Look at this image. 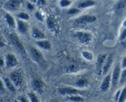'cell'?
<instances>
[{
	"instance_id": "1",
	"label": "cell",
	"mask_w": 126,
	"mask_h": 102,
	"mask_svg": "<svg viewBox=\"0 0 126 102\" xmlns=\"http://www.w3.org/2000/svg\"><path fill=\"white\" fill-rule=\"evenodd\" d=\"M30 52L33 60L35 61L37 63L39 64V65H40L42 67H44V66L45 67L46 62L45 59H44V57L42 54L41 52L39 51L36 48L32 47L30 48Z\"/></svg>"
},
{
	"instance_id": "2",
	"label": "cell",
	"mask_w": 126,
	"mask_h": 102,
	"mask_svg": "<svg viewBox=\"0 0 126 102\" xmlns=\"http://www.w3.org/2000/svg\"><path fill=\"white\" fill-rule=\"evenodd\" d=\"M23 0H7L4 4V8L9 11L18 10L22 5Z\"/></svg>"
},
{
	"instance_id": "3",
	"label": "cell",
	"mask_w": 126,
	"mask_h": 102,
	"mask_svg": "<svg viewBox=\"0 0 126 102\" xmlns=\"http://www.w3.org/2000/svg\"><path fill=\"white\" fill-rule=\"evenodd\" d=\"M121 71V67L119 65H116L114 67V70L113 71L111 76V87L113 88H116L119 85V81H120Z\"/></svg>"
},
{
	"instance_id": "4",
	"label": "cell",
	"mask_w": 126,
	"mask_h": 102,
	"mask_svg": "<svg viewBox=\"0 0 126 102\" xmlns=\"http://www.w3.org/2000/svg\"><path fill=\"white\" fill-rule=\"evenodd\" d=\"M10 39H11V42L12 44H14L15 47L17 48V49L22 52V53H25V50L24 47H23V44H22V41L20 40L18 36L14 33H12L10 34Z\"/></svg>"
},
{
	"instance_id": "5",
	"label": "cell",
	"mask_w": 126,
	"mask_h": 102,
	"mask_svg": "<svg viewBox=\"0 0 126 102\" xmlns=\"http://www.w3.org/2000/svg\"><path fill=\"white\" fill-rule=\"evenodd\" d=\"M75 37L82 44H88L91 42L92 36L89 33L84 31L78 32L75 34Z\"/></svg>"
},
{
	"instance_id": "6",
	"label": "cell",
	"mask_w": 126,
	"mask_h": 102,
	"mask_svg": "<svg viewBox=\"0 0 126 102\" xmlns=\"http://www.w3.org/2000/svg\"><path fill=\"white\" fill-rule=\"evenodd\" d=\"M107 56L108 55L107 54H101L98 57L97 63H96V69H97V72L98 74H102L103 67L104 66L105 62Z\"/></svg>"
},
{
	"instance_id": "7",
	"label": "cell",
	"mask_w": 126,
	"mask_h": 102,
	"mask_svg": "<svg viewBox=\"0 0 126 102\" xmlns=\"http://www.w3.org/2000/svg\"><path fill=\"white\" fill-rule=\"evenodd\" d=\"M10 79L16 86H20L22 83L23 78L21 73L18 71H13L10 74Z\"/></svg>"
},
{
	"instance_id": "8",
	"label": "cell",
	"mask_w": 126,
	"mask_h": 102,
	"mask_svg": "<svg viewBox=\"0 0 126 102\" xmlns=\"http://www.w3.org/2000/svg\"><path fill=\"white\" fill-rule=\"evenodd\" d=\"M97 18L94 15H86L81 16L76 20V23L78 24H86V23H92L96 20Z\"/></svg>"
},
{
	"instance_id": "9",
	"label": "cell",
	"mask_w": 126,
	"mask_h": 102,
	"mask_svg": "<svg viewBox=\"0 0 126 102\" xmlns=\"http://www.w3.org/2000/svg\"><path fill=\"white\" fill-rule=\"evenodd\" d=\"M6 65L7 68L16 67L18 65V61L15 55L12 54H8L6 57Z\"/></svg>"
},
{
	"instance_id": "10",
	"label": "cell",
	"mask_w": 126,
	"mask_h": 102,
	"mask_svg": "<svg viewBox=\"0 0 126 102\" xmlns=\"http://www.w3.org/2000/svg\"><path fill=\"white\" fill-rule=\"evenodd\" d=\"M59 93L62 95H77L79 91L75 88H72L70 87H61L58 88Z\"/></svg>"
},
{
	"instance_id": "11",
	"label": "cell",
	"mask_w": 126,
	"mask_h": 102,
	"mask_svg": "<svg viewBox=\"0 0 126 102\" xmlns=\"http://www.w3.org/2000/svg\"><path fill=\"white\" fill-rule=\"evenodd\" d=\"M111 86V77L110 75L108 74L102 81L100 88L102 91L106 92L110 89V87Z\"/></svg>"
},
{
	"instance_id": "12",
	"label": "cell",
	"mask_w": 126,
	"mask_h": 102,
	"mask_svg": "<svg viewBox=\"0 0 126 102\" xmlns=\"http://www.w3.org/2000/svg\"><path fill=\"white\" fill-rule=\"evenodd\" d=\"M33 87L37 92L42 93L44 88V84L40 79L35 78L33 81Z\"/></svg>"
},
{
	"instance_id": "13",
	"label": "cell",
	"mask_w": 126,
	"mask_h": 102,
	"mask_svg": "<svg viewBox=\"0 0 126 102\" xmlns=\"http://www.w3.org/2000/svg\"><path fill=\"white\" fill-rule=\"evenodd\" d=\"M113 61V59L112 55H108L107 59H106L105 62L104 66H103V70H102V74H106L108 73V71H109Z\"/></svg>"
},
{
	"instance_id": "14",
	"label": "cell",
	"mask_w": 126,
	"mask_h": 102,
	"mask_svg": "<svg viewBox=\"0 0 126 102\" xmlns=\"http://www.w3.org/2000/svg\"><path fill=\"white\" fill-rule=\"evenodd\" d=\"M32 36L38 40H44L45 39L46 36L41 30L38 29L37 28H33L32 29Z\"/></svg>"
},
{
	"instance_id": "15",
	"label": "cell",
	"mask_w": 126,
	"mask_h": 102,
	"mask_svg": "<svg viewBox=\"0 0 126 102\" xmlns=\"http://www.w3.org/2000/svg\"><path fill=\"white\" fill-rule=\"evenodd\" d=\"M79 69V65L76 62H70V63L66 65L65 68V71L66 72L69 73H76Z\"/></svg>"
},
{
	"instance_id": "16",
	"label": "cell",
	"mask_w": 126,
	"mask_h": 102,
	"mask_svg": "<svg viewBox=\"0 0 126 102\" xmlns=\"http://www.w3.org/2000/svg\"><path fill=\"white\" fill-rule=\"evenodd\" d=\"M4 84L6 85V87L7 89L9 90L11 92L15 93L16 92V87H15L14 84L12 82V81H11V79L9 78V77H6V78L4 79Z\"/></svg>"
},
{
	"instance_id": "17",
	"label": "cell",
	"mask_w": 126,
	"mask_h": 102,
	"mask_svg": "<svg viewBox=\"0 0 126 102\" xmlns=\"http://www.w3.org/2000/svg\"><path fill=\"white\" fill-rule=\"evenodd\" d=\"M17 27H18V31L20 33H27L28 30V25L25 22L22 20H18L17 22Z\"/></svg>"
},
{
	"instance_id": "18",
	"label": "cell",
	"mask_w": 126,
	"mask_h": 102,
	"mask_svg": "<svg viewBox=\"0 0 126 102\" xmlns=\"http://www.w3.org/2000/svg\"><path fill=\"white\" fill-rule=\"evenodd\" d=\"M36 44L39 47L42 48L45 50H49L51 47V45H50V42L46 40H40L36 42Z\"/></svg>"
},
{
	"instance_id": "19",
	"label": "cell",
	"mask_w": 126,
	"mask_h": 102,
	"mask_svg": "<svg viewBox=\"0 0 126 102\" xmlns=\"http://www.w3.org/2000/svg\"><path fill=\"white\" fill-rule=\"evenodd\" d=\"M89 82L87 81V79L86 78H84V77H81V78L78 79L77 81L75 82V84L78 87H84L86 86H87Z\"/></svg>"
},
{
	"instance_id": "20",
	"label": "cell",
	"mask_w": 126,
	"mask_h": 102,
	"mask_svg": "<svg viewBox=\"0 0 126 102\" xmlns=\"http://www.w3.org/2000/svg\"><path fill=\"white\" fill-rule=\"evenodd\" d=\"M95 4V2L92 1V0H87V1H85L80 3L78 6L80 8H86V7H89L94 6Z\"/></svg>"
},
{
	"instance_id": "21",
	"label": "cell",
	"mask_w": 126,
	"mask_h": 102,
	"mask_svg": "<svg viewBox=\"0 0 126 102\" xmlns=\"http://www.w3.org/2000/svg\"><path fill=\"white\" fill-rule=\"evenodd\" d=\"M126 6V0H121L116 4L115 6V9L117 12H121L123 11Z\"/></svg>"
},
{
	"instance_id": "22",
	"label": "cell",
	"mask_w": 126,
	"mask_h": 102,
	"mask_svg": "<svg viewBox=\"0 0 126 102\" xmlns=\"http://www.w3.org/2000/svg\"><path fill=\"white\" fill-rule=\"evenodd\" d=\"M5 18H6V22H7V24H8L10 27H13V28L15 27V26H16L15 20L14 19L13 17H12L11 15L8 14H6V15H5Z\"/></svg>"
},
{
	"instance_id": "23",
	"label": "cell",
	"mask_w": 126,
	"mask_h": 102,
	"mask_svg": "<svg viewBox=\"0 0 126 102\" xmlns=\"http://www.w3.org/2000/svg\"><path fill=\"white\" fill-rule=\"evenodd\" d=\"M69 99L71 101L74 102H81L83 100V98L79 95H69Z\"/></svg>"
},
{
	"instance_id": "24",
	"label": "cell",
	"mask_w": 126,
	"mask_h": 102,
	"mask_svg": "<svg viewBox=\"0 0 126 102\" xmlns=\"http://www.w3.org/2000/svg\"><path fill=\"white\" fill-rule=\"evenodd\" d=\"M126 82V68H124L121 72V74L120 81H119V86H122Z\"/></svg>"
},
{
	"instance_id": "25",
	"label": "cell",
	"mask_w": 126,
	"mask_h": 102,
	"mask_svg": "<svg viewBox=\"0 0 126 102\" xmlns=\"http://www.w3.org/2000/svg\"><path fill=\"white\" fill-rule=\"evenodd\" d=\"M82 55L85 59L89 60V61H91L93 59V55L91 54L90 52L89 51H83L82 52Z\"/></svg>"
},
{
	"instance_id": "26",
	"label": "cell",
	"mask_w": 126,
	"mask_h": 102,
	"mask_svg": "<svg viewBox=\"0 0 126 102\" xmlns=\"http://www.w3.org/2000/svg\"><path fill=\"white\" fill-rule=\"evenodd\" d=\"M126 100V87H124L121 92L120 97L118 102H125Z\"/></svg>"
},
{
	"instance_id": "27",
	"label": "cell",
	"mask_w": 126,
	"mask_h": 102,
	"mask_svg": "<svg viewBox=\"0 0 126 102\" xmlns=\"http://www.w3.org/2000/svg\"><path fill=\"white\" fill-rule=\"evenodd\" d=\"M47 27L49 28V29H51V30H54V29H55V23H54L53 19L49 17L47 19Z\"/></svg>"
},
{
	"instance_id": "28",
	"label": "cell",
	"mask_w": 126,
	"mask_h": 102,
	"mask_svg": "<svg viewBox=\"0 0 126 102\" xmlns=\"http://www.w3.org/2000/svg\"><path fill=\"white\" fill-rule=\"evenodd\" d=\"M28 98H29L30 102H39L38 98L34 93L31 92V93H28Z\"/></svg>"
},
{
	"instance_id": "29",
	"label": "cell",
	"mask_w": 126,
	"mask_h": 102,
	"mask_svg": "<svg viewBox=\"0 0 126 102\" xmlns=\"http://www.w3.org/2000/svg\"><path fill=\"white\" fill-rule=\"evenodd\" d=\"M18 17L22 20H28L30 18V16L28 15V14L25 13V12H20L18 15Z\"/></svg>"
},
{
	"instance_id": "30",
	"label": "cell",
	"mask_w": 126,
	"mask_h": 102,
	"mask_svg": "<svg viewBox=\"0 0 126 102\" xmlns=\"http://www.w3.org/2000/svg\"><path fill=\"white\" fill-rule=\"evenodd\" d=\"M71 1L70 0H61L60 4L62 7H66L71 4Z\"/></svg>"
},
{
	"instance_id": "31",
	"label": "cell",
	"mask_w": 126,
	"mask_h": 102,
	"mask_svg": "<svg viewBox=\"0 0 126 102\" xmlns=\"http://www.w3.org/2000/svg\"><path fill=\"white\" fill-rule=\"evenodd\" d=\"M78 12H79V10L76 8H71L68 11V14H69L70 15L75 14H77Z\"/></svg>"
},
{
	"instance_id": "32",
	"label": "cell",
	"mask_w": 126,
	"mask_h": 102,
	"mask_svg": "<svg viewBox=\"0 0 126 102\" xmlns=\"http://www.w3.org/2000/svg\"><path fill=\"white\" fill-rule=\"evenodd\" d=\"M35 17H36V18L38 20H39V21H43V16H42L41 14L39 13V12H36V13H35Z\"/></svg>"
},
{
	"instance_id": "33",
	"label": "cell",
	"mask_w": 126,
	"mask_h": 102,
	"mask_svg": "<svg viewBox=\"0 0 126 102\" xmlns=\"http://www.w3.org/2000/svg\"><path fill=\"white\" fill-rule=\"evenodd\" d=\"M126 39V28L123 30V31L122 32L120 36V39L121 41H124Z\"/></svg>"
},
{
	"instance_id": "34",
	"label": "cell",
	"mask_w": 126,
	"mask_h": 102,
	"mask_svg": "<svg viewBox=\"0 0 126 102\" xmlns=\"http://www.w3.org/2000/svg\"><path fill=\"white\" fill-rule=\"evenodd\" d=\"M18 101H20V102H30V101L27 99L26 97H23V96H21V97H19V98H18Z\"/></svg>"
},
{
	"instance_id": "35",
	"label": "cell",
	"mask_w": 126,
	"mask_h": 102,
	"mask_svg": "<svg viewBox=\"0 0 126 102\" xmlns=\"http://www.w3.org/2000/svg\"><path fill=\"white\" fill-rule=\"evenodd\" d=\"M121 91L120 90H119L117 91L116 93L115 99H116V102H118V100H119V97H120V95H121Z\"/></svg>"
},
{
	"instance_id": "36",
	"label": "cell",
	"mask_w": 126,
	"mask_h": 102,
	"mask_svg": "<svg viewBox=\"0 0 126 102\" xmlns=\"http://www.w3.org/2000/svg\"><path fill=\"white\" fill-rule=\"evenodd\" d=\"M122 67H123V69L126 68V57L123 59V61H122Z\"/></svg>"
},
{
	"instance_id": "37",
	"label": "cell",
	"mask_w": 126,
	"mask_h": 102,
	"mask_svg": "<svg viewBox=\"0 0 126 102\" xmlns=\"http://www.w3.org/2000/svg\"><path fill=\"white\" fill-rule=\"evenodd\" d=\"M27 7H28V9L31 10V11L33 10V9H34V6H33V5H32V4H30V3L28 4V5H27Z\"/></svg>"
},
{
	"instance_id": "38",
	"label": "cell",
	"mask_w": 126,
	"mask_h": 102,
	"mask_svg": "<svg viewBox=\"0 0 126 102\" xmlns=\"http://www.w3.org/2000/svg\"><path fill=\"white\" fill-rule=\"evenodd\" d=\"M0 90L1 92H4L5 90V87H4L3 86V83H2V81H1V88H0Z\"/></svg>"
},
{
	"instance_id": "39",
	"label": "cell",
	"mask_w": 126,
	"mask_h": 102,
	"mask_svg": "<svg viewBox=\"0 0 126 102\" xmlns=\"http://www.w3.org/2000/svg\"><path fill=\"white\" fill-rule=\"evenodd\" d=\"M0 65H1V66H2L4 65V61L2 58H1V60H0Z\"/></svg>"
},
{
	"instance_id": "40",
	"label": "cell",
	"mask_w": 126,
	"mask_h": 102,
	"mask_svg": "<svg viewBox=\"0 0 126 102\" xmlns=\"http://www.w3.org/2000/svg\"><path fill=\"white\" fill-rule=\"evenodd\" d=\"M39 2H40L42 4H45L46 1V0H39Z\"/></svg>"
},
{
	"instance_id": "41",
	"label": "cell",
	"mask_w": 126,
	"mask_h": 102,
	"mask_svg": "<svg viewBox=\"0 0 126 102\" xmlns=\"http://www.w3.org/2000/svg\"><path fill=\"white\" fill-rule=\"evenodd\" d=\"M124 27H126V20L125 21H124Z\"/></svg>"
},
{
	"instance_id": "42",
	"label": "cell",
	"mask_w": 126,
	"mask_h": 102,
	"mask_svg": "<svg viewBox=\"0 0 126 102\" xmlns=\"http://www.w3.org/2000/svg\"><path fill=\"white\" fill-rule=\"evenodd\" d=\"M14 102H20V101H18V100H16Z\"/></svg>"
},
{
	"instance_id": "43",
	"label": "cell",
	"mask_w": 126,
	"mask_h": 102,
	"mask_svg": "<svg viewBox=\"0 0 126 102\" xmlns=\"http://www.w3.org/2000/svg\"></svg>"
},
{
	"instance_id": "44",
	"label": "cell",
	"mask_w": 126,
	"mask_h": 102,
	"mask_svg": "<svg viewBox=\"0 0 126 102\" xmlns=\"http://www.w3.org/2000/svg\"></svg>"
}]
</instances>
